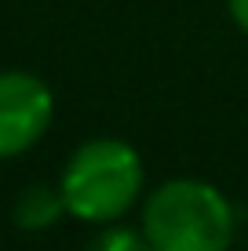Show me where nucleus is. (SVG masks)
<instances>
[{
	"label": "nucleus",
	"instance_id": "nucleus-1",
	"mask_svg": "<svg viewBox=\"0 0 248 251\" xmlns=\"http://www.w3.org/2000/svg\"><path fill=\"white\" fill-rule=\"evenodd\" d=\"M142 233L153 251H230L234 211L216 186L172 178L146 197Z\"/></svg>",
	"mask_w": 248,
	"mask_h": 251
},
{
	"label": "nucleus",
	"instance_id": "nucleus-2",
	"mask_svg": "<svg viewBox=\"0 0 248 251\" xmlns=\"http://www.w3.org/2000/svg\"><path fill=\"white\" fill-rule=\"evenodd\" d=\"M142 160L121 138H91L77 146L58 189L66 211L84 222H117L142 193Z\"/></svg>",
	"mask_w": 248,
	"mask_h": 251
},
{
	"label": "nucleus",
	"instance_id": "nucleus-3",
	"mask_svg": "<svg viewBox=\"0 0 248 251\" xmlns=\"http://www.w3.org/2000/svg\"><path fill=\"white\" fill-rule=\"evenodd\" d=\"M51 113L55 99L40 76L22 69L0 73V160L33 150L44 138Z\"/></svg>",
	"mask_w": 248,
	"mask_h": 251
},
{
	"label": "nucleus",
	"instance_id": "nucleus-4",
	"mask_svg": "<svg viewBox=\"0 0 248 251\" xmlns=\"http://www.w3.org/2000/svg\"><path fill=\"white\" fill-rule=\"evenodd\" d=\"M62 211H66L62 189H55V186H29V189H22V197L15 201V226L26 229V233H40V229L55 226Z\"/></svg>",
	"mask_w": 248,
	"mask_h": 251
},
{
	"label": "nucleus",
	"instance_id": "nucleus-5",
	"mask_svg": "<svg viewBox=\"0 0 248 251\" xmlns=\"http://www.w3.org/2000/svg\"><path fill=\"white\" fill-rule=\"evenodd\" d=\"M84 251H153V244L146 240V233L135 229H106L99 233Z\"/></svg>",
	"mask_w": 248,
	"mask_h": 251
},
{
	"label": "nucleus",
	"instance_id": "nucleus-6",
	"mask_svg": "<svg viewBox=\"0 0 248 251\" xmlns=\"http://www.w3.org/2000/svg\"><path fill=\"white\" fill-rule=\"evenodd\" d=\"M226 4H230V15H234V22L248 33V0H226Z\"/></svg>",
	"mask_w": 248,
	"mask_h": 251
}]
</instances>
